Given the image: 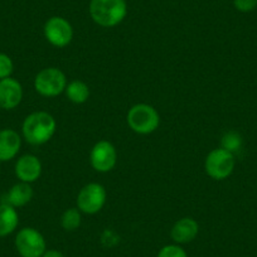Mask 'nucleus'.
<instances>
[{
  "mask_svg": "<svg viewBox=\"0 0 257 257\" xmlns=\"http://www.w3.org/2000/svg\"><path fill=\"white\" fill-rule=\"evenodd\" d=\"M42 174V163L36 155L26 154L16 163V175L21 182L33 183L39 179Z\"/></svg>",
  "mask_w": 257,
  "mask_h": 257,
  "instance_id": "9b49d317",
  "label": "nucleus"
},
{
  "mask_svg": "<svg viewBox=\"0 0 257 257\" xmlns=\"http://www.w3.org/2000/svg\"><path fill=\"white\" fill-rule=\"evenodd\" d=\"M16 248L21 257H42L47 251L43 234L33 227H24L16 236Z\"/></svg>",
  "mask_w": 257,
  "mask_h": 257,
  "instance_id": "39448f33",
  "label": "nucleus"
},
{
  "mask_svg": "<svg viewBox=\"0 0 257 257\" xmlns=\"http://www.w3.org/2000/svg\"><path fill=\"white\" fill-rule=\"evenodd\" d=\"M57 123L53 116L46 111H37L27 116L22 125V133L31 145H43L52 139Z\"/></svg>",
  "mask_w": 257,
  "mask_h": 257,
  "instance_id": "f257e3e1",
  "label": "nucleus"
},
{
  "mask_svg": "<svg viewBox=\"0 0 257 257\" xmlns=\"http://www.w3.org/2000/svg\"><path fill=\"white\" fill-rule=\"evenodd\" d=\"M233 6L241 13H249L257 8V0H233Z\"/></svg>",
  "mask_w": 257,
  "mask_h": 257,
  "instance_id": "412c9836",
  "label": "nucleus"
},
{
  "mask_svg": "<svg viewBox=\"0 0 257 257\" xmlns=\"http://www.w3.org/2000/svg\"><path fill=\"white\" fill-rule=\"evenodd\" d=\"M106 203V189L98 183H88L77 196V208L82 213L95 214Z\"/></svg>",
  "mask_w": 257,
  "mask_h": 257,
  "instance_id": "0eeeda50",
  "label": "nucleus"
},
{
  "mask_svg": "<svg viewBox=\"0 0 257 257\" xmlns=\"http://www.w3.org/2000/svg\"><path fill=\"white\" fill-rule=\"evenodd\" d=\"M67 95L68 100L73 103H83L90 97V88L83 81L75 80L72 82L67 83V87L64 90Z\"/></svg>",
  "mask_w": 257,
  "mask_h": 257,
  "instance_id": "dca6fc26",
  "label": "nucleus"
},
{
  "mask_svg": "<svg viewBox=\"0 0 257 257\" xmlns=\"http://www.w3.org/2000/svg\"><path fill=\"white\" fill-rule=\"evenodd\" d=\"M23 98V87L16 78H4L0 80V108L13 110Z\"/></svg>",
  "mask_w": 257,
  "mask_h": 257,
  "instance_id": "9d476101",
  "label": "nucleus"
},
{
  "mask_svg": "<svg viewBox=\"0 0 257 257\" xmlns=\"http://www.w3.org/2000/svg\"><path fill=\"white\" fill-rule=\"evenodd\" d=\"M42 257H66V256H64L61 251H58V249H47Z\"/></svg>",
  "mask_w": 257,
  "mask_h": 257,
  "instance_id": "4be33fe9",
  "label": "nucleus"
},
{
  "mask_svg": "<svg viewBox=\"0 0 257 257\" xmlns=\"http://www.w3.org/2000/svg\"><path fill=\"white\" fill-rule=\"evenodd\" d=\"M199 233V224L196 219L190 217H184V218L178 219L172 227L170 231V237L177 244L189 243L196 238Z\"/></svg>",
  "mask_w": 257,
  "mask_h": 257,
  "instance_id": "f8f14e48",
  "label": "nucleus"
},
{
  "mask_svg": "<svg viewBox=\"0 0 257 257\" xmlns=\"http://www.w3.org/2000/svg\"><path fill=\"white\" fill-rule=\"evenodd\" d=\"M157 257H188V254L180 244L174 243L162 247Z\"/></svg>",
  "mask_w": 257,
  "mask_h": 257,
  "instance_id": "6ab92c4d",
  "label": "nucleus"
},
{
  "mask_svg": "<svg viewBox=\"0 0 257 257\" xmlns=\"http://www.w3.org/2000/svg\"><path fill=\"white\" fill-rule=\"evenodd\" d=\"M90 14L96 24L111 28L125 19L127 6L125 0H91Z\"/></svg>",
  "mask_w": 257,
  "mask_h": 257,
  "instance_id": "f03ea898",
  "label": "nucleus"
},
{
  "mask_svg": "<svg viewBox=\"0 0 257 257\" xmlns=\"http://www.w3.org/2000/svg\"><path fill=\"white\" fill-rule=\"evenodd\" d=\"M81 211L78 208H70L64 211L61 217V226L64 231H76L81 226Z\"/></svg>",
  "mask_w": 257,
  "mask_h": 257,
  "instance_id": "f3484780",
  "label": "nucleus"
},
{
  "mask_svg": "<svg viewBox=\"0 0 257 257\" xmlns=\"http://www.w3.org/2000/svg\"><path fill=\"white\" fill-rule=\"evenodd\" d=\"M32 198H33V189H32L31 184L21 182L14 184L9 189L6 196L7 201L2 202V203L11 204L12 207L17 208V207H23L28 204L32 201Z\"/></svg>",
  "mask_w": 257,
  "mask_h": 257,
  "instance_id": "4468645a",
  "label": "nucleus"
},
{
  "mask_svg": "<svg viewBox=\"0 0 257 257\" xmlns=\"http://www.w3.org/2000/svg\"><path fill=\"white\" fill-rule=\"evenodd\" d=\"M14 64L11 57L6 53H0V80L12 77Z\"/></svg>",
  "mask_w": 257,
  "mask_h": 257,
  "instance_id": "aec40b11",
  "label": "nucleus"
},
{
  "mask_svg": "<svg viewBox=\"0 0 257 257\" xmlns=\"http://www.w3.org/2000/svg\"><path fill=\"white\" fill-rule=\"evenodd\" d=\"M234 154L218 148L207 155L204 162L206 173L214 180L227 179L234 170Z\"/></svg>",
  "mask_w": 257,
  "mask_h": 257,
  "instance_id": "423d86ee",
  "label": "nucleus"
},
{
  "mask_svg": "<svg viewBox=\"0 0 257 257\" xmlns=\"http://www.w3.org/2000/svg\"><path fill=\"white\" fill-rule=\"evenodd\" d=\"M67 87V78L61 70L54 67L43 68L34 78V88L44 97H56Z\"/></svg>",
  "mask_w": 257,
  "mask_h": 257,
  "instance_id": "20e7f679",
  "label": "nucleus"
},
{
  "mask_svg": "<svg viewBox=\"0 0 257 257\" xmlns=\"http://www.w3.org/2000/svg\"><path fill=\"white\" fill-rule=\"evenodd\" d=\"M19 223V216L11 204L0 203V237L13 233Z\"/></svg>",
  "mask_w": 257,
  "mask_h": 257,
  "instance_id": "2eb2a0df",
  "label": "nucleus"
},
{
  "mask_svg": "<svg viewBox=\"0 0 257 257\" xmlns=\"http://www.w3.org/2000/svg\"><path fill=\"white\" fill-rule=\"evenodd\" d=\"M44 37L54 47L63 48L73 38V28L68 21L62 17H52L44 24Z\"/></svg>",
  "mask_w": 257,
  "mask_h": 257,
  "instance_id": "6e6552de",
  "label": "nucleus"
},
{
  "mask_svg": "<svg viewBox=\"0 0 257 257\" xmlns=\"http://www.w3.org/2000/svg\"><path fill=\"white\" fill-rule=\"evenodd\" d=\"M243 144V140L242 137L236 132H228L222 137L221 139V148L222 149L227 150V152L234 154L236 152H238L242 148Z\"/></svg>",
  "mask_w": 257,
  "mask_h": 257,
  "instance_id": "a211bd4d",
  "label": "nucleus"
},
{
  "mask_svg": "<svg viewBox=\"0 0 257 257\" xmlns=\"http://www.w3.org/2000/svg\"><path fill=\"white\" fill-rule=\"evenodd\" d=\"M22 147L21 135L13 128L0 130V162H9L17 157Z\"/></svg>",
  "mask_w": 257,
  "mask_h": 257,
  "instance_id": "ddd939ff",
  "label": "nucleus"
},
{
  "mask_svg": "<svg viewBox=\"0 0 257 257\" xmlns=\"http://www.w3.org/2000/svg\"><path fill=\"white\" fill-rule=\"evenodd\" d=\"M90 162L93 169L100 173H107L113 169L117 162V152L107 140H101L93 145L90 153Z\"/></svg>",
  "mask_w": 257,
  "mask_h": 257,
  "instance_id": "1a4fd4ad",
  "label": "nucleus"
},
{
  "mask_svg": "<svg viewBox=\"0 0 257 257\" xmlns=\"http://www.w3.org/2000/svg\"><path fill=\"white\" fill-rule=\"evenodd\" d=\"M127 123L137 134L148 135L159 127L160 117L153 106L148 103H137L128 110Z\"/></svg>",
  "mask_w": 257,
  "mask_h": 257,
  "instance_id": "7ed1b4c3",
  "label": "nucleus"
}]
</instances>
